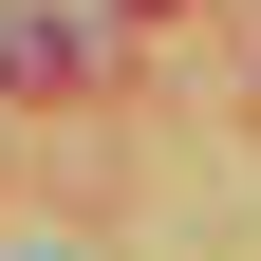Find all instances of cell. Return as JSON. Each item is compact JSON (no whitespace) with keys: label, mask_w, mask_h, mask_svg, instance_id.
<instances>
[{"label":"cell","mask_w":261,"mask_h":261,"mask_svg":"<svg viewBox=\"0 0 261 261\" xmlns=\"http://www.w3.org/2000/svg\"><path fill=\"white\" fill-rule=\"evenodd\" d=\"M0 93H75V19H0Z\"/></svg>","instance_id":"obj_1"}]
</instances>
